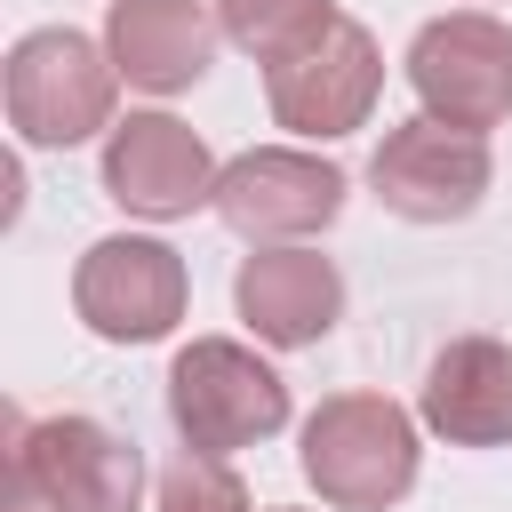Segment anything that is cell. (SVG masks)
<instances>
[{"label":"cell","mask_w":512,"mask_h":512,"mask_svg":"<svg viewBox=\"0 0 512 512\" xmlns=\"http://www.w3.org/2000/svg\"><path fill=\"white\" fill-rule=\"evenodd\" d=\"M368 184L400 224H456V216H472L488 200L496 152H488V136L440 128V120L416 112V120L384 128V144L368 152Z\"/></svg>","instance_id":"9"},{"label":"cell","mask_w":512,"mask_h":512,"mask_svg":"<svg viewBox=\"0 0 512 512\" xmlns=\"http://www.w3.org/2000/svg\"><path fill=\"white\" fill-rule=\"evenodd\" d=\"M264 512H304V504H264Z\"/></svg>","instance_id":"16"},{"label":"cell","mask_w":512,"mask_h":512,"mask_svg":"<svg viewBox=\"0 0 512 512\" xmlns=\"http://www.w3.org/2000/svg\"><path fill=\"white\" fill-rule=\"evenodd\" d=\"M152 512H264V504L248 496V480L232 472V456H192V448H184V456L160 472Z\"/></svg>","instance_id":"15"},{"label":"cell","mask_w":512,"mask_h":512,"mask_svg":"<svg viewBox=\"0 0 512 512\" xmlns=\"http://www.w3.org/2000/svg\"><path fill=\"white\" fill-rule=\"evenodd\" d=\"M408 88L424 104V120L488 136L512 120V24L488 8H448L432 24H416L408 40Z\"/></svg>","instance_id":"6"},{"label":"cell","mask_w":512,"mask_h":512,"mask_svg":"<svg viewBox=\"0 0 512 512\" xmlns=\"http://www.w3.org/2000/svg\"><path fill=\"white\" fill-rule=\"evenodd\" d=\"M416 416L448 448H504L512 440V344L504 336H448L424 368Z\"/></svg>","instance_id":"13"},{"label":"cell","mask_w":512,"mask_h":512,"mask_svg":"<svg viewBox=\"0 0 512 512\" xmlns=\"http://www.w3.org/2000/svg\"><path fill=\"white\" fill-rule=\"evenodd\" d=\"M344 168L312 144H248L216 176V216L248 248H304L344 216Z\"/></svg>","instance_id":"7"},{"label":"cell","mask_w":512,"mask_h":512,"mask_svg":"<svg viewBox=\"0 0 512 512\" xmlns=\"http://www.w3.org/2000/svg\"><path fill=\"white\" fill-rule=\"evenodd\" d=\"M296 472L336 512H392L424 472V416L392 392H328L296 432Z\"/></svg>","instance_id":"1"},{"label":"cell","mask_w":512,"mask_h":512,"mask_svg":"<svg viewBox=\"0 0 512 512\" xmlns=\"http://www.w3.org/2000/svg\"><path fill=\"white\" fill-rule=\"evenodd\" d=\"M232 312L248 320L256 344L304 352V344L336 336V320H344V272L320 248H256L232 272Z\"/></svg>","instance_id":"11"},{"label":"cell","mask_w":512,"mask_h":512,"mask_svg":"<svg viewBox=\"0 0 512 512\" xmlns=\"http://www.w3.org/2000/svg\"><path fill=\"white\" fill-rule=\"evenodd\" d=\"M8 128L16 144L32 152H72L88 136H112L120 128V72H112V48L72 32V24H40L8 48Z\"/></svg>","instance_id":"2"},{"label":"cell","mask_w":512,"mask_h":512,"mask_svg":"<svg viewBox=\"0 0 512 512\" xmlns=\"http://www.w3.org/2000/svg\"><path fill=\"white\" fill-rule=\"evenodd\" d=\"M72 312L96 344H160L192 312V272L160 232H104L72 264Z\"/></svg>","instance_id":"5"},{"label":"cell","mask_w":512,"mask_h":512,"mask_svg":"<svg viewBox=\"0 0 512 512\" xmlns=\"http://www.w3.org/2000/svg\"><path fill=\"white\" fill-rule=\"evenodd\" d=\"M376 88H384V48H376V32L352 24V16H344L336 32H320L304 56H288V64L264 72V104H272V120H280L296 144H336V136L368 128Z\"/></svg>","instance_id":"10"},{"label":"cell","mask_w":512,"mask_h":512,"mask_svg":"<svg viewBox=\"0 0 512 512\" xmlns=\"http://www.w3.org/2000/svg\"><path fill=\"white\" fill-rule=\"evenodd\" d=\"M168 424L192 456H240L288 424V376L240 336H192L168 360Z\"/></svg>","instance_id":"3"},{"label":"cell","mask_w":512,"mask_h":512,"mask_svg":"<svg viewBox=\"0 0 512 512\" xmlns=\"http://www.w3.org/2000/svg\"><path fill=\"white\" fill-rule=\"evenodd\" d=\"M96 176H104V200H112V208H128V216H144V224H176V216H192V208H216L224 160L200 144L192 120H176V112L152 104V112H128V120L104 136Z\"/></svg>","instance_id":"8"},{"label":"cell","mask_w":512,"mask_h":512,"mask_svg":"<svg viewBox=\"0 0 512 512\" xmlns=\"http://www.w3.org/2000/svg\"><path fill=\"white\" fill-rule=\"evenodd\" d=\"M216 24H224V40H232L240 56H256V64L272 72V64L304 56L320 32H336L344 8H336V0H216Z\"/></svg>","instance_id":"14"},{"label":"cell","mask_w":512,"mask_h":512,"mask_svg":"<svg viewBox=\"0 0 512 512\" xmlns=\"http://www.w3.org/2000/svg\"><path fill=\"white\" fill-rule=\"evenodd\" d=\"M8 480L40 496V512H136L144 456L96 416H8Z\"/></svg>","instance_id":"4"},{"label":"cell","mask_w":512,"mask_h":512,"mask_svg":"<svg viewBox=\"0 0 512 512\" xmlns=\"http://www.w3.org/2000/svg\"><path fill=\"white\" fill-rule=\"evenodd\" d=\"M216 0H112L104 8V48H112V72L120 88H144V96H184L208 80L216 64Z\"/></svg>","instance_id":"12"}]
</instances>
